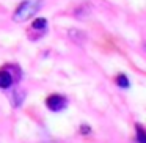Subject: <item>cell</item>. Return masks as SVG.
Returning a JSON list of instances; mask_svg holds the SVG:
<instances>
[{"instance_id": "1", "label": "cell", "mask_w": 146, "mask_h": 143, "mask_svg": "<svg viewBox=\"0 0 146 143\" xmlns=\"http://www.w3.org/2000/svg\"><path fill=\"white\" fill-rule=\"evenodd\" d=\"M44 5V0H24L13 14L14 22H25L33 17Z\"/></svg>"}, {"instance_id": "2", "label": "cell", "mask_w": 146, "mask_h": 143, "mask_svg": "<svg viewBox=\"0 0 146 143\" xmlns=\"http://www.w3.org/2000/svg\"><path fill=\"white\" fill-rule=\"evenodd\" d=\"M21 74V69L17 66H5L0 69V88L2 90H8L13 86V83L16 82Z\"/></svg>"}, {"instance_id": "3", "label": "cell", "mask_w": 146, "mask_h": 143, "mask_svg": "<svg viewBox=\"0 0 146 143\" xmlns=\"http://www.w3.org/2000/svg\"><path fill=\"white\" fill-rule=\"evenodd\" d=\"M46 105L50 112H61L68 107V99L63 94H50L46 99Z\"/></svg>"}, {"instance_id": "4", "label": "cell", "mask_w": 146, "mask_h": 143, "mask_svg": "<svg viewBox=\"0 0 146 143\" xmlns=\"http://www.w3.org/2000/svg\"><path fill=\"white\" fill-rule=\"evenodd\" d=\"M32 29L42 30V32H44V30L47 29V19H46V17H38V19H35L32 24Z\"/></svg>"}, {"instance_id": "5", "label": "cell", "mask_w": 146, "mask_h": 143, "mask_svg": "<svg viewBox=\"0 0 146 143\" xmlns=\"http://www.w3.org/2000/svg\"><path fill=\"white\" fill-rule=\"evenodd\" d=\"M11 99H13V105L14 107H19L24 101V91H19V90H14L13 94H11Z\"/></svg>"}, {"instance_id": "6", "label": "cell", "mask_w": 146, "mask_h": 143, "mask_svg": "<svg viewBox=\"0 0 146 143\" xmlns=\"http://www.w3.org/2000/svg\"><path fill=\"white\" fill-rule=\"evenodd\" d=\"M116 83H118V86H121V88H129L130 86L129 79H127L124 74H119V76L116 77Z\"/></svg>"}, {"instance_id": "7", "label": "cell", "mask_w": 146, "mask_h": 143, "mask_svg": "<svg viewBox=\"0 0 146 143\" xmlns=\"http://www.w3.org/2000/svg\"><path fill=\"white\" fill-rule=\"evenodd\" d=\"M135 129H137V142H138V143H146V138H145V129H143V126L137 124Z\"/></svg>"}]
</instances>
